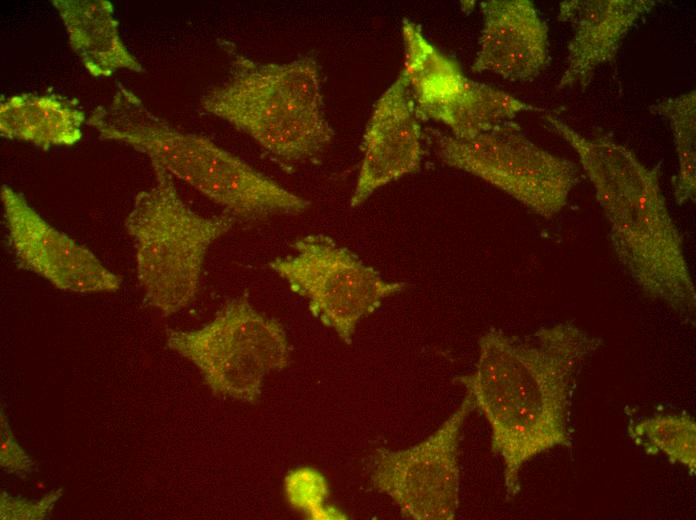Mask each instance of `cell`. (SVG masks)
I'll list each match as a JSON object with an SVG mask.
<instances>
[{
    "label": "cell",
    "mask_w": 696,
    "mask_h": 520,
    "mask_svg": "<svg viewBox=\"0 0 696 520\" xmlns=\"http://www.w3.org/2000/svg\"><path fill=\"white\" fill-rule=\"evenodd\" d=\"M602 339L565 322L530 337L490 329L479 340L474 369L455 378L491 430V451L504 467L506 498L520 489L524 464L555 447H570L577 377Z\"/></svg>",
    "instance_id": "obj_1"
},
{
    "label": "cell",
    "mask_w": 696,
    "mask_h": 520,
    "mask_svg": "<svg viewBox=\"0 0 696 520\" xmlns=\"http://www.w3.org/2000/svg\"><path fill=\"white\" fill-rule=\"evenodd\" d=\"M543 120L576 152L609 223L611 243L625 274L647 298L691 320L695 285L681 234L662 194L661 163L649 168L626 146L604 135L586 137L555 114L546 113Z\"/></svg>",
    "instance_id": "obj_2"
},
{
    "label": "cell",
    "mask_w": 696,
    "mask_h": 520,
    "mask_svg": "<svg viewBox=\"0 0 696 520\" xmlns=\"http://www.w3.org/2000/svg\"><path fill=\"white\" fill-rule=\"evenodd\" d=\"M87 125L100 139L124 143L145 154L151 164L186 182L235 219L299 215L310 206L308 200L210 139L159 118L121 83L107 103L90 112Z\"/></svg>",
    "instance_id": "obj_3"
},
{
    "label": "cell",
    "mask_w": 696,
    "mask_h": 520,
    "mask_svg": "<svg viewBox=\"0 0 696 520\" xmlns=\"http://www.w3.org/2000/svg\"><path fill=\"white\" fill-rule=\"evenodd\" d=\"M229 46V45H228ZM229 52L227 78L200 99L204 111L250 136L281 163L321 156L333 141L314 58L261 63L236 47Z\"/></svg>",
    "instance_id": "obj_4"
},
{
    "label": "cell",
    "mask_w": 696,
    "mask_h": 520,
    "mask_svg": "<svg viewBox=\"0 0 696 520\" xmlns=\"http://www.w3.org/2000/svg\"><path fill=\"white\" fill-rule=\"evenodd\" d=\"M153 185L139 192L125 220L137 278L149 304L164 317L195 298L209 247L235 224L229 213L203 216L180 197L173 176L151 164Z\"/></svg>",
    "instance_id": "obj_5"
},
{
    "label": "cell",
    "mask_w": 696,
    "mask_h": 520,
    "mask_svg": "<svg viewBox=\"0 0 696 520\" xmlns=\"http://www.w3.org/2000/svg\"><path fill=\"white\" fill-rule=\"evenodd\" d=\"M167 345L191 361L215 395L253 402L271 371L288 366L281 323L257 311L246 296L227 302L206 325L167 330Z\"/></svg>",
    "instance_id": "obj_6"
},
{
    "label": "cell",
    "mask_w": 696,
    "mask_h": 520,
    "mask_svg": "<svg viewBox=\"0 0 696 520\" xmlns=\"http://www.w3.org/2000/svg\"><path fill=\"white\" fill-rule=\"evenodd\" d=\"M425 134L443 163L486 181L546 219L562 210L578 180L573 162L534 144L513 120L467 138L435 128Z\"/></svg>",
    "instance_id": "obj_7"
},
{
    "label": "cell",
    "mask_w": 696,
    "mask_h": 520,
    "mask_svg": "<svg viewBox=\"0 0 696 520\" xmlns=\"http://www.w3.org/2000/svg\"><path fill=\"white\" fill-rule=\"evenodd\" d=\"M292 247L294 254L276 258L269 266L292 292L307 299L312 315L345 343H351L363 318L406 287L404 282L385 280L327 235L303 236Z\"/></svg>",
    "instance_id": "obj_8"
},
{
    "label": "cell",
    "mask_w": 696,
    "mask_h": 520,
    "mask_svg": "<svg viewBox=\"0 0 696 520\" xmlns=\"http://www.w3.org/2000/svg\"><path fill=\"white\" fill-rule=\"evenodd\" d=\"M475 409L466 394L460 406L432 434L406 449L378 448L371 457V481L401 515L413 520H451L459 503L458 446L462 426Z\"/></svg>",
    "instance_id": "obj_9"
},
{
    "label": "cell",
    "mask_w": 696,
    "mask_h": 520,
    "mask_svg": "<svg viewBox=\"0 0 696 520\" xmlns=\"http://www.w3.org/2000/svg\"><path fill=\"white\" fill-rule=\"evenodd\" d=\"M0 197L9 244L20 266L74 293L114 292L120 278L94 253L49 224L13 188L3 185Z\"/></svg>",
    "instance_id": "obj_10"
},
{
    "label": "cell",
    "mask_w": 696,
    "mask_h": 520,
    "mask_svg": "<svg viewBox=\"0 0 696 520\" xmlns=\"http://www.w3.org/2000/svg\"><path fill=\"white\" fill-rule=\"evenodd\" d=\"M405 75L377 100L363 139V157L350 206L362 205L376 190L418 171L422 132Z\"/></svg>",
    "instance_id": "obj_11"
},
{
    "label": "cell",
    "mask_w": 696,
    "mask_h": 520,
    "mask_svg": "<svg viewBox=\"0 0 696 520\" xmlns=\"http://www.w3.org/2000/svg\"><path fill=\"white\" fill-rule=\"evenodd\" d=\"M483 29L471 66L510 81H531L549 63L548 28L529 0H488L480 3Z\"/></svg>",
    "instance_id": "obj_12"
},
{
    "label": "cell",
    "mask_w": 696,
    "mask_h": 520,
    "mask_svg": "<svg viewBox=\"0 0 696 520\" xmlns=\"http://www.w3.org/2000/svg\"><path fill=\"white\" fill-rule=\"evenodd\" d=\"M657 1L569 0L560 3L557 18L570 23L566 70L558 89L589 85L595 70L612 62L627 32Z\"/></svg>",
    "instance_id": "obj_13"
},
{
    "label": "cell",
    "mask_w": 696,
    "mask_h": 520,
    "mask_svg": "<svg viewBox=\"0 0 696 520\" xmlns=\"http://www.w3.org/2000/svg\"><path fill=\"white\" fill-rule=\"evenodd\" d=\"M71 48L93 77L118 70L142 72L141 63L124 45L114 7L107 0H53Z\"/></svg>",
    "instance_id": "obj_14"
},
{
    "label": "cell",
    "mask_w": 696,
    "mask_h": 520,
    "mask_svg": "<svg viewBox=\"0 0 696 520\" xmlns=\"http://www.w3.org/2000/svg\"><path fill=\"white\" fill-rule=\"evenodd\" d=\"M85 119L76 99L57 93H20L0 101V135L43 150L79 142Z\"/></svg>",
    "instance_id": "obj_15"
},
{
    "label": "cell",
    "mask_w": 696,
    "mask_h": 520,
    "mask_svg": "<svg viewBox=\"0 0 696 520\" xmlns=\"http://www.w3.org/2000/svg\"><path fill=\"white\" fill-rule=\"evenodd\" d=\"M536 110L540 109L468 78L460 91L418 116L442 123L455 137L467 138L512 121L521 112Z\"/></svg>",
    "instance_id": "obj_16"
},
{
    "label": "cell",
    "mask_w": 696,
    "mask_h": 520,
    "mask_svg": "<svg viewBox=\"0 0 696 520\" xmlns=\"http://www.w3.org/2000/svg\"><path fill=\"white\" fill-rule=\"evenodd\" d=\"M405 75L417 114L457 93L468 78L459 65L440 52L416 23L402 22Z\"/></svg>",
    "instance_id": "obj_17"
},
{
    "label": "cell",
    "mask_w": 696,
    "mask_h": 520,
    "mask_svg": "<svg viewBox=\"0 0 696 520\" xmlns=\"http://www.w3.org/2000/svg\"><path fill=\"white\" fill-rule=\"evenodd\" d=\"M628 435L646 454H662L670 462L696 470V423L686 413L655 414L631 423Z\"/></svg>",
    "instance_id": "obj_18"
},
{
    "label": "cell",
    "mask_w": 696,
    "mask_h": 520,
    "mask_svg": "<svg viewBox=\"0 0 696 520\" xmlns=\"http://www.w3.org/2000/svg\"><path fill=\"white\" fill-rule=\"evenodd\" d=\"M650 111L665 118L674 137L678 172L673 182L677 204L695 202L696 193V93L689 91L665 98L650 106Z\"/></svg>",
    "instance_id": "obj_19"
},
{
    "label": "cell",
    "mask_w": 696,
    "mask_h": 520,
    "mask_svg": "<svg viewBox=\"0 0 696 520\" xmlns=\"http://www.w3.org/2000/svg\"><path fill=\"white\" fill-rule=\"evenodd\" d=\"M286 493L293 507L315 519L339 518L340 514L325 507L328 487L316 470L302 468L286 478Z\"/></svg>",
    "instance_id": "obj_20"
},
{
    "label": "cell",
    "mask_w": 696,
    "mask_h": 520,
    "mask_svg": "<svg viewBox=\"0 0 696 520\" xmlns=\"http://www.w3.org/2000/svg\"><path fill=\"white\" fill-rule=\"evenodd\" d=\"M62 495V489H57L46 494L40 501H29L16 498L1 492L0 514L1 519L35 520L43 519L52 509L57 499Z\"/></svg>",
    "instance_id": "obj_21"
},
{
    "label": "cell",
    "mask_w": 696,
    "mask_h": 520,
    "mask_svg": "<svg viewBox=\"0 0 696 520\" xmlns=\"http://www.w3.org/2000/svg\"><path fill=\"white\" fill-rule=\"evenodd\" d=\"M0 423V465L2 469L6 473H15L22 476L27 473L30 474L35 469V463L14 437L3 409L1 411Z\"/></svg>",
    "instance_id": "obj_22"
}]
</instances>
